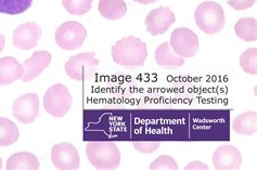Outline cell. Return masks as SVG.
<instances>
[{
  "label": "cell",
  "mask_w": 257,
  "mask_h": 170,
  "mask_svg": "<svg viewBox=\"0 0 257 170\" xmlns=\"http://www.w3.org/2000/svg\"><path fill=\"white\" fill-rule=\"evenodd\" d=\"M213 164L218 170H238L242 165V156L235 146L224 144L214 152Z\"/></svg>",
  "instance_id": "cell-12"
},
{
  "label": "cell",
  "mask_w": 257,
  "mask_h": 170,
  "mask_svg": "<svg viewBox=\"0 0 257 170\" xmlns=\"http://www.w3.org/2000/svg\"><path fill=\"white\" fill-rule=\"evenodd\" d=\"M155 61H157L158 65L164 67L166 70L179 69L180 66L185 64L184 58L175 54L168 43H164L158 47L157 51H155Z\"/></svg>",
  "instance_id": "cell-15"
},
{
  "label": "cell",
  "mask_w": 257,
  "mask_h": 170,
  "mask_svg": "<svg viewBox=\"0 0 257 170\" xmlns=\"http://www.w3.org/2000/svg\"><path fill=\"white\" fill-rule=\"evenodd\" d=\"M99 65V60L94 52L79 53L71 57L65 63V72L70 78L77 81H87L96 73Z\"/></svg>",
  "instance_id": "cell-4"
},
{
  "label": "cell",
  "mask_w": 257,
  "mask_h": 170,
  "mask_svg": "<svg viewBox=\"0 0 257 170\" xmlns=\"http://www.w3.org/2000/svg\"><path fill=\"white\" fill-rule=\"evenodd\" d=\"M19 128L8 118L0 117V146H9L19 140Z\"/></svg>",
  "instance_id": "cell-20"
},
{
  "label": "cell",
  "mask_w": 257,
  "mask_h": 170,
  "mask_svg": "<svg viewBox=\"0 0 257 170\" xmlns=\"http://www.w3.org/2000/svg\"><path fill=\"white\" fill-rule=\"evenodd\" d=\"M176 18L174 12L167 7H160L153 9L146 18L147 31L151 33L152 36L162 35L175 23Z\"/></svg>",
  "instance_id": "cell-10"
},
{
  "label": "cell",
  "mask_w": 257,
  "mask_h": 170,
  "mask_svg": "<svg viewBox=\"0 0 257 170\" xmlns=\"http://www.w3.org/2000/svg\"><path fill=\"white\" fill-rule=\"evenodd\" d=\"M90 164L97 169L112 170L120 164V153L116 144L110 141H92L86 146Z\"/></svg>",
  "instance_id": "cell-2"
},
{
  "label": "cell",
  "mask_w": 257,
  "mask_h": 170,
  "mask_svg": "<svg viewBox=\"0 0 257 170\" xmlns=\"http://www.w3.org/2000/svg\"><path fill=\"white\" fill-rule=\"evenodd\" d=\"M150 170H177L178 165L175 159L168 155H162L149 167Z\"/></svg>",
  "instance_id": "cell-24"
},
{
  "label": "cell",
  "mask_w": 257,
  "mask_h": 170,
  "mask_svg": "<svg viewBox=\"0 0 257 170\" xmlns=\"http://www.w3.org/2000/svg\"><path fill=\"white\" fill-rule=\"evenodd\" d=\"M98 9L103 18L116 21L126 15L127 6L124 0H100Z\"/></svg>",
  "instance_id": "cell-17"
},
{
  "label": "cell",
  "mask_w": 257,
  "mask_h": 170,
  "mask_svg": "<svg viewBox=\"0 0 257 170\" xmlns=\"http://www.w3.org/2000/svg\"><path fill=\"white\" fill-rule=\"evenodd\" d=\"M42 29L35 22H26L18 26L13 33V45L22 50H31L38 45Z\"/></svg>",
  "instance_id": "cell-11"
},
{
  "label": "cell",
  "mask_w": 257,
  "mask_h": 170,
  "mask_svg": "<svg viewBox=\"0 0 257 170\" xmlns=\"http://www.w3.org/2000/svg\"><path fill=\"white\" fill-rule=\"evenodd\" d=\"M240 66L247 74L255 75L257 73V49L251 48L241 54Z\"/></svg>",
  "instance_id": "cell-23"
},
{
  "label": "cell",
  "mask_w": 257,
  "mask_h": 170,
  "mask_svg": "<svg viewBox=\"0 0 257 170\" xmlns=\"http://www.w3.org/2000/svg\"><path fill=\"white\" fill-rule=\"evenodd\" d=\"M170 46L177 56L181 58H192L199 52V37L191 30L180 27L172 33Z\"/></svg>",
  "instance_id": "cell-7"
},
{
  "label": "cell",
  "mask_w": 257,
  "mask_h": 170,
  "mask_svg": "<svg viewBox=\"0 0 257 170\" xmlns=\"http://www.w3.org/2000/svg\"><path fill=\"white\" fill-rule=\"evenodd\" d=\"M228 5L234 10H246L255 5L256 0H228Z\"/></svg>",
  "instance_id": "cell-26"
},
{
  "label": "cell",
  "mask_w": 257,
  "mask_h": 170,
  "mask_svg": "<svg viewBox=\"0 0 257 170\" xmlns=\"http://www.w3.org/2000/svg\"><path fill=\"white\" fill-rule=\"evenodd\" d=\"M73 103V97L67 87L56 84L47 90L44 97L46 111L55 117H63L70 111Z\"/></svg>",
  "instance_id": "cell-5"
},
{
  "label": "cell",
  "mask_w": 257,
  "mask_h": 170,
  "mask_svg": "<svg viewBox=\"0 0 257 170\" xmlns=\"http://www.w3.org/2000/svg\"><path fill=\"white\" fill-rule=\"evenodd\" d=\"M234 32L244 42H255L257 39V20L255 18H244L239 20L234 25Z\"/></svg>",
  "instance_id": "cell-19"
},
{
  "label": "cell",
  "mask_w": 257,
  "mask_h": 170,
  "mask_svg": "<svg viewBox=\"0 0 257 170\" xmlns=\"http://www.w3.org/2000/svg\"><path fill=\"white\" fill-rule=\"evenodd\" d=\"M92 0H63L65 10L73 16H84L91 9Z\"/></svg>",
  "instance_id": "cell-22"
},
{
  "label": "cell",
  "mask_w": 257,
  "mask_h": 170,
  "mask_svg": "<svg viewBox=\"0 0 257 170\" xmlns=\"http://www.w3.org/2000/svg\"><path fill=\"white\" fill-rule=\"evenodd\" d=\"M51 160L61 170H76L79 168V154L76 147L67 142L58 143L51 149Z\"/></svg>",
  "instance_id": "cell-9"
},
{
  "label": "cell",
  "mask_w": 257,
  "mask_h": 170,
  "mask_svg": "<svg viewBox=\"0 0 257 170\" xmlns=\"http://www.w3.org/2000/svg\"><path fill=\"white\" fill-rule=\"evenodd\" d=\"M135 2L139 3V4H143V5H150V4L157 3L158 0H135Z\"/></svg>",
  "instance_id": "cell-28"
},
{
  "label": "cell",
  "mask_w": 257,
  "mask_h": 170,
  "mask_svg": "<svg viewBox=\"0 0 257 170\" xmlns=\"http://www.w3.org/2000/svg\"><path fill=\"white\" fill-rule=\"evenodd\" d=\"M87 37L85 27L75 21L65 22L58 27L56 42L64 50H76L82 47Z\"/></svg>",
  "instance_id": "cell-6"
},
{
  "label": "cell",
  "mask_w": 257,
  "mask_h": 170,
  "mask_svg": "<svg viewBox=\"0 0 257 170\" xmlns=\"http://www.w3.org/2000/svg\"><path fill=\"white\" fill-rule=\"evenodd\" d=\"M187 170H190V169H209L208 166H206L205 164H203L201 161H192L186 167Z\"/></svg>",
  "instance_id": "cell-27"
},
{
  "label": "cell",
  "mask_w": 257,
  "mask_h": 170,
  "mask_svg": "<svg viewBox=\"0 0 257 170\" xmlns=\"http://www.w3.org/2000/svg\"><path fill=\"white\" fill-rule=\"evenodd\" d=\"M234 132L244 135H252L257 131V114L256 112H246L236 116L232 121Z\"/></svg>",
  "instance_id": "cell-18"
},
{
  "label": "cell",
  "mask_w": 257,
  "mask_h": 170,
  "mask_svg": "<svg viewBox=\"0 0 257 170\" xmlns=\"http://www.w3.org/2000/svg\"><path fill=\"white\" fill-rule=\"evenodd\" d=\"M148 57L147 45L134 36H128L112 47V58L116 64L126 69H136L144 66Z\"/></svg>",
  "instance_id": "cell-1"
},
{
  "label": "cell",
  "mask_w": 257,
  "mask_h": 170,
  "mask_svg": "<svg viewBox=\"0 0 257 170\" xmlns=\"http://www.w3.org/2000/svg\"><path fill=\"white\" fill-rule=\"evenodd\" d=\"M23 76V66L12 57L0 59V86H7L13 81L21 79Z\"/></svg>",
  "instance_id": "cell-14"
},
{
  "label": "cell",
  "mask_w": 257,
  "mask_h": 170,
  "mask_svg": "<svg viewBox=\"0 0 257 170\" xmlns=\"http://www.w3.org/2000/svg\"><path fill=\"white\" fill-rule=\"evenodd\" d=\"M38 168V158L30 152H19L13 154L7 161L8 170H36Z\"/></svg>",
  "instance_id": "cell-16"
},
{
  "label": "cell",
  "mask_w": 257,
  "mask_h": 170,
  "mask_svg": "<svg viewBox=\"0 0 257 170\" xmlns=\"http://www.w3.org/2000/svg\"><path fill=\"white\" fill-rule=\"evenodd\" d=\"M51 53L47 51H37L33 56L24 61L23 66V76L22 81L29 83L37 78L40 74L49 66L51 62Z\"/></svg>",
  "instance_id": "cell-13"
},
{
  "label": "cell",
  "mask_w": 257,
  "mask_h": 170,
  "mask_svg": "<svg viewBox=\"0 0 257 170\" xmlns=\"http://www.w3.org/2000/svg\"><path fill=\"white\" fill-rule=\"evenodd\" d=\"M33 0H0V13L9 16H17L28 11Z\"/></svg>",
  "instance_id": "cell-21"
},
{
  "label": "cell",
  "mask_w": 257,
  "mask_h": 170,
  "mask_svg": "<svg viewBox=\"0 0 257 170\" xmlns=\"http://www.w3.org/2000/svg\"><path fill=\"white\" fill-rule=\"evenodd\" d=\"M5 48V36L0 34V52H2Z\"/></svg>",
  "instance_id": "cell-29"
},
{
  "label": "cell",
  "mask_w": 257,
  "mask_h": 170,
  "mask_svg": "<svg viewBox=\"0 0 257 170\" xmlns=\"http://www.w3.org/2000/svg\"><path fill=\"white\" fill-rule=\"evenodd\" d=\"M133 144L138 152L144 154H151L161 145L159 141H134Z\"/></svg>",
  "instance_id": "cell-25"
},
{
  "label": "cell",
  "mask_w": 257,
  "mask_h": 170,
  "mask_svg": "<svg viewBox=\"0 0 257 170\" xmlns=\"http://www.w3.org/2000/svg\"><path fill=\"white\" fill-rule=\"evenodd\" d=\"M3 168V160H2V158H0V169Z\"/></svg>",
  "instance_id": "cell-30"
},
{
  "label": "cell",
  "mask_w": 257,
  "mask_h": 170,
  "mask_svg": "<svg viewBox=\"0 0 257 170\" xmlns=\"http://www.w3.org/2000/svg\"><path fill=\"white\" fill-rule=\"evenodd\" d=\"M195 23L199 29L208 35L219 33L226 24L224 9L217 3H202L194 13Z\"/></svg>",
  "instance_id": "cell-3"
},
{
  "label": "cell",
  "mask_w": 257,
  "mask_h": 170,
  "mask_svg": "<svg viewBox=\"0 0 257 170\" xmlns=\"http://www.w3.org/2000/svg\"><path fill=\"white\" fill-rule=\"evenodd\" d=\"M12 114L22 124H32L39 114V98L36 93H26L18 98L12 106Z\"/></svg>",
  "instance_id": "cell-8"
}]
</instances>
